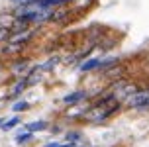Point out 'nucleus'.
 Returning a JSON list of instances; mask_svg holds the SVG:
<instances>
[{
    "instance_id": "f257e3e1",
    "label": "nucleus",
    "mask_w": 149,
    "mask_h": 147,
    "mask_svg": "<svg viewBox=\"0 0 149 147\" xmlns=\"http://www.w3.org/2000/svg\"><path fill=\"white\" fill-rule=\"evenodd\" d=\"M126 104L135 110H147L149 108V90H135L134 94L127 96Z\"/></svg>"
},
{
    "instance_id": "f03ea898",
    "label": "nucleus",
    "mask_w": 149,
    "mask_h": 147,
    "mask_svg": "<svg viewBox=\"0 0 149 147\" xmlns=\"http://www.w3.org/2000/svg\"><path fill=\"white\" fill-rule=\"evenodd\" d=\"M82 98H86V92L84 90H77V92H73V94H67L65 98H63V102L69 104V106H73V104L81 102Z\"/></svg>"
},
{
    "instance_id": "7ed1b4c3",
    "label": "nucleus",
    "mask_w": 149,
    "mask_h": 147,
    "mask_svg": "<svg viewBox=\"0 0 149 147\" xmlns=\"http://www.w3.org/2000/svg\"><path fill=\"white\" fill-rule=\"evenodd\" d=\"M100 61H102V59H96V57H92V59H88V61H84V63L81 65V71H84V73L94 71V69H98V67H100Z\"/></svg>"
},
{
    "instance_id": "20e7f679",
    "label": "nucleus",
    "mask_w": 149,
    "mask_h": 147,
    "mask_svg": "<svg viewBox=\"0 0 149 147\" xmlns=\"http://www.w3.org/2000/svg\"><path fill=\"white\" fill-rule=\"evenodd\" d=\"M28 127H30L31 132H39V130H45V127H47V124H45V122H37V124H31V125H28Z\"/></svg>"
},
{
    "instance_id": "39448f33",
    "label": "nucleus",
    "mask_w": 149,
    "mask_h": 147,
    "mask_svg": "<svg viewBox=\"0 0 149 147\" xmlns=\"http://www.w3.org/2000/svg\"><path fill=\"white\" fill-rule=\"evenodd\" d=\"M14 110L16 112H22V110H28V102H16V106H14Z\"/></svg>"
},
{
    "instance_id": "423d86ee",
    "label": "nucleus",
    "mask_w": 149,
    "mask_h": 147,
    "mask_svg": "<svg viewBox=\"0 0 149 147\" xmlns=\"http://www.w3.org/2000/svg\"><path fill=\"white\" fill-rule=\"evenodd\" d=\"M33 135L31 133H24V135H18V143H26V141H30Z\"/></svg>"
},
{
    "instance_id": "0eeeda50",
    "label": "nucleus",
    "mask_w": 149,
    "mask_h": 147,
    "mask_svg": "<svg viewBox=\"0 0 149 147\" xmlns=\"http://www.w3.org/2000/svg\"><path fill=\"white\" fill-rule=\"evenodd\" d=\"M18 122H20L18 118H12V120H10V122H8V124L4 125V130H10V127H14V125H18Z\"/></svg>"
},
{
    "instance_id": "6e6552de",
    "label": "nucleus",
    "mask_w": 149,
    "mask_h": 147,
    "mask_svg": "<svg viewBox=\"0 0 149 147\" xmlns=\"http://www.w3.org/2000/svg\"><path fill=\"white\" fill-rule=\"evenodd\" d=\"M10 2H14V4H22L24 0H10Z\"/></svg>"
}]
</instances>
